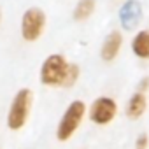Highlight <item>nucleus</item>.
<instances>
[{
    "label": "nucleus",
    "instance_id": "obj_11",
    "mask_svg": "<svg viewBox=\"0 0 149 149\" xmlns=\"http://www.w3.org/2000/svg\"><path fill=\"white\" fill-rule=\"evenodd\" d=\"M81 77V67L77 63H70L68 65V70H67V77H65V83H63V88H72L76 86L77 81Z\"/></svg>",
    "mask_w": 149,
    "mask_h": 149
},
{
    "label": "nucleus",
    "instance_id": "obj_12",
    "mask_svg": "<svg viewBox=\"0 0 149 149\" xmlns=\"http://www.w3.org/2000/svg\"><path fill=\"white\" fill-rule=\"evenodd\" d=\"M149 146V137L147 133H140L137 139H135V149H147Z\"/></svg>",
    "mask_w": 149,
    "mask_h": 149
},
{
    "label": "nucleus",
    "instance_id": "obj_7",
    "mask_svg": "<svg viewBox=\"0 0 149 149\" xmlns=\"http://www.w3.org/2000/svg\"><path fill=\"white\" fill-rule=\"evenodd\" d=\"M146 109H147V97H146V93L135 91V93L130 97L125 112H126V116H128L130 119H139V118L144 116Z\"/></svg>",
    "mask_w": 149,
    "mask_h": 149
},
{
    "label": "nucleus",
    "instance_id": "obj_4",
    "mask_svg": "<svg viewBox=\"0 0 149 149\" xmlns=\"http://www.w3.org/2000/svg\"><path fill=\"white\" fill-rule=\"evenodd\" d=\"M46 25H47L46 13L40 7H28L21 14V21H19L21 39L25 42H37L46 32Z\"/></svg>",
    "mask_w": 149,
    "mask_h": 149
},
{
    "label": "nucleus",
    "instance_id": "obj_14",
    "mask_svg": "<svg viewBox=\"0 0 149 149\" xmlns=\"http://www.w3.org/2000/svg\"><path fill=\"white\" fill-rule=\"evenodd\" d=\"M0 25H2V9H0Z\"/></svg>",
    "mask_w": 149,
    "mask_h": 149
},
{
    "label": "nucleus",
    "instance_id": "obj_5",
    "mask_svg": "<svg viewBox=\"0 0 149 149\" xmlns=\"http://www.w3.org/2000/svg\"><path fill=\"white\" fill-rule=\"evenodd\" d=\"M118 114V104L111 97H98L91 102V105L86 111V116L93 125L98 126H107L114 121Z\"/></svg>",
    "mask_w": 149,
    "mask_h": 149
},
{
    "label": "nucleus",
    "instance_id": "obj_9",
    "mask_svg": "<svg viewBox=\"0 0 149 149\" xmlns=\"http://www.w3.org/2000/svg\"><path fill=\"white\" fill-rule=\"evenodd\" d=\"M119 16H121L123 25H125L126 28H132V26L142 18V7H140V4L137 2V0H130V2H126V4L121 7Z\"/></svg>",
    "mask_w": 149,
    "mask_h": 149
},
{
    "label": "nucleus",
    "instance_id": "obj_6",
    "mask_svg": "<svg viewBox=\"0 0 149 149\" xmlns=\"http://www.w3.org/2000/svg\"><path fill=\"white\" fill-rule=\"evenodd\" d=\"M121 46H123V35L119 30H112L107 33V37L104 39L102 42V47H100V58L104 61H114L121 51Z\"/></svg>",
    "mask_w": 149,
    "mask_h": 149
},
{
    "label": "nucleus",
    "instance_id": "obj_1",
    "mask_svg": "<svg viewBox=\"0 0 149 149\" xmlns=\"http://www.w3.org/2000/svg\"><path fill=\"white\" fill-rule=\"evenodd\" d=\"M33 91L30 88H19L13 100H11V105L7 109V116H6V126L11 130V132H19L26 126L28 119H30V114H32V107H33Z\"/></svg>",
    "mask_w": 149,
    "mask_h": 149
},
{
    "label": "nucleus",
    "instance_id": "obj_3",
    "mask_svg": "<svg viewBox=\"0 0 149 149\" xmlns=\"http://www.w3.org/2000/svg\"><path fill=\"white\" fill-rule=\"evenodd\" d=\"M68 65H70V61L60 53H53V54L46 56L39 68L40 84L49 86V88H63Z\"/></svg>",
    "mask_w": 149,
    "mask_h": 149
},
{
    "label": "nucleus",
    "instance_id": "obj_13",
    "mask_svg": "<svg viewBox=\"0 0 149 149\" xmlns=\"http://www.w3.org/2000/svg\"><path fill=\"white\" fill-rule=\"evenodd\" d=\"M149 88V77H144L142 79V83L139 84V88H137V91H140V93H146V90Z\"/></svg>",
    "mask_w": 149,
    "mask_h": 149
},
{
    "label": "nucleus",
    "instance_id": "obj_2",
    "mask_svg": "<svg viewBox=\"0 0 149 149\" xmlns=\"http://www.w3.org/2000/svg\"><path fill=\"white\" fill-rule=\"evenodd\" d=\"M86 111H88V105L83 102V100H72L67 109L63 111L58 125H56V140L60 142H68L76 132L81 128L84 118H86Z\"/></svg>",
    "mask_w": 149,
    "mask_h": 149
},
{
    "label": "nucleus",
    "instance_id": "obj_8",
    "mask_svg": "<svg viewBox=\"0 0 149 149\" xmlns=\"http://www.w3.org/2000/svg\"><path fill=\"white\" fill-rule=\"evenodd\" d=\"M132 53L140 60H149V28H144L135 33L132 39Z\"/></svg>",
    "mask_w": 149,
    "mask_h": 149
},
{
    "label": "nucleus",
    "instance_id": "obj_10",
    "mask_svg": "<svg viewBox=\"0 0 149 149\" xmlns=\"http://www.w3.org/2000/svg\"><path fill=\"white\" fill-rule=\"evenodd\" d=\"M95 9H97L95 0H77V4L74 6V11H72V18L77 23L86 21V19H90L93 16Z\"/></svg>",
    "mask_w": 149,
    "mask_h": 149
}]
</instances>
